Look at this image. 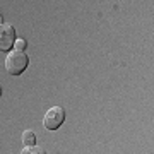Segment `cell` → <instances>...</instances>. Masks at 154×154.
Returning <instances> with one entry per match:
<instances>
[{"instance_id": "277c9868", "label": "cell", "mask_w": 154, "mask_h": 154, "mask_svg": "<svg viewBox=\"0 0 154 154\" xmlns=\"http://www.w3.org/2000/svg\"><path fill=\"white\" fill-rule=\"evenodd\" d=\"M21 140H22V144H24V147H26V146H34L36 134H34L33 130H24V132H22Z\"/></svg>"}, {"instance_id": "6da1fadb", "label": "cell", "mask_w": 154, "mask_h": 154, "mask_svg": "<svg viewBox=\"0 0 154 154\" xmlns=\"http://www.w3.org/2000/svg\"><path fill=\"white\" fill-rule=\"evenodd\" d=\"M29 63V58L24 51H19V50H14L11 51L5 58V70L11 74V75H19L26 70V67Z\"/></svg>"}, {"instance_id": "52a82bcc", "label": "cell", "mask_w": 154, "mask_h": 154, "mask_svg": "<svg viewBox=\"0 0 154 154\" xmlns=\"http://www.w3.org/2000/svg\"><path fill=\"white\" fill-rule=\"evenodd\" d=\"M0 24H4V22H2V16H0Z\"/></svg>"}, {"instance_id": "8992f818", "label": "cell", "mask_w": 154, "mask_h": 154, "mask_svg": "<svg viewBox=\"0 0 154 154\" xmlns=\"http://www.w3.org/2000/svg\"><path fill=\"white\" fill-rule=\"evenodd\" d=\"M14 48L19 50V51H22V50L26 48V41H24V39H16V43H14Z\"/></svg>"}, {"instance_id": "7a4b0ae2", "label": "cell", "mask_w": 154, "mask_h": 154, "mask_svg": "<svg viewBox=\"0 0 154 154\" xmlns=\"http://www.w3.org/2000/svg\"><path fill=\"white\" fill-rule=\"evenodd\" d=\"M65 120V110L62 106H51L43 116V125L48 130H57Z\"/></svg>"}, {"instance_id": "ba28073f", "label": "cell", "mask_w": 154, "mask_h": 154, "mask_svg": "<svg viewBox=\"0 0 154 154\" xmlns=\"http://www.w3.org/2000/svg\"><path fill=\"white\" fill-rule=\"evenodd\" d=\"M0 94H2V88H0Z\"/></svg>"}, {"instance_id": "3957f363", "label": "cell", "mask_w": 154, "mask_h": 154, "mask_svg": "<svg viewBox=\"0 0 154 154\" xmlns=\"http://www.w3.org/2000/svg\"><path fill=\"white\" fill-rule=\"evenodd\" d=\"M16 43V29L12 24H0V51H9Z\"/></svg>"}, {"instance_id": "5b68a950", "label": "cell", "mask_w": 154, "mask_h": 154, "mask_svg": "<svg viewBox=\"0 0 154 154\" xmlns=\"http://www.w3.org/2000/svg\"><path fill=\"white\" fill-rule=\"evenodd\" d=\"M21 154H46V151L43 147H38V146H26L21 151Z\"/></svg>"}]
</instances>
